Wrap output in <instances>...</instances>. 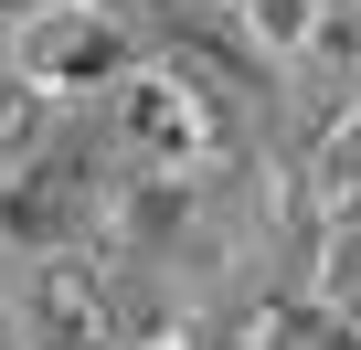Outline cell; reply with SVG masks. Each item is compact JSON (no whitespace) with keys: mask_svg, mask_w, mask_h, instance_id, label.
I'll return each mask as SVG.
<instances>
[{"mask_svg":"<svg viewBox=\"0 0 361 350\" xmlns=\"http://www.w3.org/2000/svg\"><path fill=\"white\" fill-rule=\"evenodd\" d=\"M54 75H106L117 64V22H96V11H32V32H22Z\"/></svg>","mask_w":361,"mask_h":350,"instance_id":"1","label":"cell"},{"mask_svg":"<svg viewBox=\"0 0 361 350\" xmlns=\"http://www.w3.org/2000/svg\"><path fill=\"white\" fill-rule=\"evenodd\" d=\"M117 138H138V149L170 159V149H192V138H202V106L180 96V85H128V96H117Z\"/></svg>","mask_w":361,"mask_h":350,"instance_id":"2","label":"cell"},{"mask_svg":"<svg viewBox=\"0 0 361 350\" xmlns=\"http://www.w3.org/2000/svg\"><path fill=\"white\" fill-rule=\"evenodd\" d=\"M75 202H85V192H75V170H43V181L11 202V223H22V234H75Z\"/></svg>","mask_w":361,"mask_h":350,"instance_id":"3","label":"cell"}]
</instances>
